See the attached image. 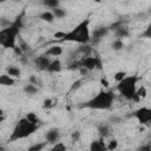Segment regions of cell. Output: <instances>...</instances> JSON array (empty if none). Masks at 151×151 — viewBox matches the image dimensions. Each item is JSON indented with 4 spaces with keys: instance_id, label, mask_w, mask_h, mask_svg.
Masks as SVG:
<instances>
[{
    "instance_id": "obj_1",
    "label": "cell",
    "mask_w": 151,
    "mask_h": 151,
    "mask_svg": "<svg viewBox=\"0 0 151 151\" xmlns=\"http://www.w3.org/2000/svg\"><path fill=\"white\" fill-rule=\"evenodd\" d=\"M88 24H90L88 19L83 20L72 31H70L67 33H64V37L61 38V40L76 41V42H79V44H87L91 40V33H90Z\"/></svg>"
},
{
    "instance_id": "obj_2",
    "label": "cell",
    "mask_w": 151,
    "mask_h": 151,
    "mask_svg": "<svg viewBox=\"0 0 151 151\" xmlns=\"http://www.w3.org/2000/svg\"><path fill=\"white\" fill-rule=\"evenodd\" d=\"M38 129H39L38 124H34V123L29 122L26 117L21 118L15 124V126L13 129V132H12V134L9 137V140L11 142H15V140H19V139H24V138L31 136Z\"/></svg>"
},
{
    "instance_id": "obj_3",
    "label": "cell",
    "mask_w": 151,
    "mask_h": 151,
    "mask_svg": "<svg viewBox=\"0 0 151 151\" xmlns=\"http://www.w3.org/2000/svg\"><path fill=\"white\" fill-rule=\"evenodd\" d=\"M20 29V19L18 18L12 25L4 27L0 31V45L5 48H15L17 35Z\"/></svg>"
},
{
    "instance_id": "obj_4",
    "label": "cell",
    "mask_w": 151,
    "mask_h": 151,
    "mask_svg": "<svg viewBox=\"0 0 151 151\" xmlns=\"http://www.w3.org/2000/svg\"><path fill=\"white\" fill-rule=\"evenodd\" d=\"M114 100V94L111 91H101L91 100H88L84 106L94 110H109L111 109Z\"/></svg>"
},
{
    "instance_id": "obj_5",
    "label": "cell",
    "mask_w": 151,
    "mask_h": 151,
    "mask_svg": "<svg viewBox=\"0 0 151 151\" xmlns=\"http://www.w3.org/2000/svg\"><path fill=\"white\" fill-rule=\"evenodd\" d=\"M137 81H138V77L136 76H126L123 80H120L117 85V90L119 91V93L129 99V100H132L134 94H136V91H137Z\"/></svg>"
},
{
    "instance_id": "obj_6",
    "label": "cell",
    "mask_w": 151,
    "mask_h": 151,
    "mask_svg": "<svg viewBox=\"0 0 151 151\" xmlns=\"http://www.w3.org/2000/svg\"><path fill=\"white\" fill-rule=\"evenodd\" d=\"M80 66H84L86 67L88 71H92V70H101L103 68V63L100 60L99 57H90V55H86L84 57V59L80 61Z\"/></svg>"
},
{
    "instance_id": "obj_7",
    "label": "cell",
    "mask_w": 151,
    "mask_h": 151,
    "mask_svg": "<svg viewBox=\"0 0 151 151\" xmlns=\"http://www.w3.org/2000/svg\"><path fill=\"white\" fill-rule=\"evenodd\" d=\"M133 116L136 117V119L138 120L139 124H142V125L150 124L151 123V107L143 106V107L136 110Z\"/></svg>"
},
{
    "instance_id": "obj_8",
    "label": "cell",
    "mask_w": 151,
    "mask_h": 151,
    "mask_svg": "<svg viewBox=\"0 0 151 151\" xmlns=\"http://www.w3.org/2000/svg\"><path fill=\"white\" fill-rule=\"evenodd\" d=\"M59 138H60V131L57 127L50 129L45 134L46 144H55L57 142H59Z\"/></svg>"
},
{
    "instance_id": "obj_9",
    "label": "cell",
    "mask_w": 151,
    "mask_h": 151,
    "mask_svg": "<svg viewBox=\"0 0 151 151\" xmlns=\"http://www.w3.org/2000/svg\"><path fill=\"white\" fill-rule=\"evenodd\" d=\"M51 59L47 57V54H44V55H39L34 59V64L35 66L39 68V70H42V71H46L48 65L51 64Z\"/></svg>"
},
{
    "instance_id": "obj_10",
    "label": "cell",
    "mask_w": 151,
    "mask_h": 151,
    "mask_svg": "<svg viewBox=\"0 0 151 151\" xmlns=\"http://www.w3.org/2000/svg\"><path fill=\"white\" fill-rule=\"evenodd\" d=\"M107 31H109L107 27H98V28H96V29L93 31V33H92V40H93L94 42L100 41V40L104 38V35L107 33Z\"/></svg>"
},
{
    "instance_id": "obj_11",
    "label": "cell",
    "mask_w": 151,
    "mask_h": 151,
    "mask_svg": "<svg viewBox=\"0 0 151 151\" xmlns=\"http://www.w3.org/2000/svg\"><path fill=\"white\" fill-rule=\"evenodd\" d=\"M46 71L47 72H51V73H58V72H60L61 71V63L58 59L52 60Z\"/></svg>"
},
{
    "instance_id": "obj_12",
    "label": "cell",
    "mask_w": 151,
    "mask_h": 151,
    "mask_svg": "<svg viewBox=\"0 0 151 151\" xmlns=\"http://www.w3.org/2000/svg\"><path fill=\"white\" fill-rule=\"evenodd\" d=\"M90 150L92 151H100V150H107V145L100 139V140H94L90 145Z\"/></svg>"
},
{
    "instance_id": "obj_13",
    "label": "cell",
    "mask_w": 151,
    "mask_h": 151,
    "mask_svg": "<svg viewBox=\"0 0 151 151\" xmlns=\"http://www.w3.org/2000/svg\"><path fill=\"white\" fill-rule=\"evenodd\" d=\"M0 84L4 86H12L14 84V78L11 77L8 73H5L0 76Z\"/></svg>"
},
{
    "instance_id": "obj_14",
    "label": "cell",
    "mask_w": 151,
    "mask_h": 151,
    "mask_svg": "<svg viewBox=\"0 0 151 151\" xmlns=\"http://www.w3.org/2000/svg\"><path fill=\"white\" fill-rule=\"evenodd\" d=\"M39 19H41L42 21H46V22H53V20L55 19L54 14L52 11H45L42 12L40 15H39Z\"/></svg>"
},
{
    "instance_id": "obj_15",
    "label": "cell",
    "mask_w": 151,
    "mask_h": 151,
    "mask_svg": "<svg viewBox=\"0 0 151 151\" xmlns=\"http://www.w3.org/2000/svg\"><path fill=\"white\" fill-rule=\"evenodd\" d=\"M46 54L47 55H52V57H59V55L63 54V48L60 46H58V45L52 46L46 51Z\"/></svg>"
},
{
    "instance_id": "obj_16",
    "label": "cell",
    "mask_w": 151,
    "mask_h": 151,
    "mask_svg": "<svg viewBox=\"0 0 151 151\" xmlns=\"http://www.w3.org/2000/svg\"><path fill=\"white\" fill-rule=\"evenodd\" d=\"M24 92H25L26 94H28V96H34V94L38 93V87H37L34 84L28 83L27 85H25V87H24Z\"/></svg>"
},
{
    "instance_id": "obj_17",
    "label": "cell",
    "mask_w": 151,
    "mask_h": 151,
    "mask_svg": "<svg viewBox=\"0 0 151 151\" xmlns=\"http://www.w3.org/2000/svg\"><path fill=\"white\" fill-rule=\"evenodd\" d=\"M6 71H7V73H8L11 77H13V78H19L20 74H21L20 68H19V67H15V66H9V67L6 68Z\"/></svg>"
},
{
    "instance_id": "obj_18",
    "label": "cell",
    "mask_w": 151,
    "mask_h": 151,
    "mask_svg": "<svg viewBox=\"0 0 151 151\" xmlns=\"http://www.w3.org/2000/svg\"><path fill=\"white\" fill-rule=\"evenodd\" d=\"M91 51H92V47H91V45H88V44H81V46L78 48V52L81 53L84 57L90 55Z\"/></svg>"
},
{
    "instance_id": "obj_19",
    "label": "cell",
    "mask_w": 151,
    "mask_h": 151,
    "mask_svg": "<svg viewBox=\"0 0 151 151\" xmlns=\"http://www.w3.org/2000/svg\"><path fill=\"white\" fill-rule=\"evenodd\" d=\"M42 4L45 7L50 8V9H54L57 7H59V0H42Z\"/></svg>"
},
{
    "instance_id": "obj_20",
    "label": "cell",
    "mask_w": 151,
    "mask_h": 151,
    "mask_svg": "<svg viewBox=\"0 0 151 151\" xmlns=\"http://www.w3.org/2000/svg\"><path fill=\"white\" fill-rule=\"evenodd\" d=\"M52 12H53V14H54V17L57 19H63V18L66 17V11L64 8H61V7H57V8L52 9Z\"/></svg>"
},
{
    "instance_id": "obj_21",
    "label": "cell",
    "mask_w": 151,
    "mask_h": 151,
    "mask_svg": "<svg viewBox=\"0 0 151 151\" xmlns=\"http://www.w3.org/2000/svg\"><path fill=\"white\" fill-rule=\"evenodd\" d=\"M112 48H113V51H120V50H123L124 48V42H123V40L122 39H116V40H113V42H112Z\"/></svg>"
},
{
    "instance_id": "obj_22",
    "label": "cell",
    "mask_w": 151,
    "mask_h": 151,
    "mask_svg": "<svg viewBox=\"0 0 151 151\" xmlns=\"http://www.w3.org/2000/svg\"><path fill=\"white\" fill-rule=\"evenodd\" d=\"M52 150L53 151H65L66 150V145L63 142H57L55 144H53Z\"/></svg>"
},
{
    "instance_id": "obj_23",
    "label": "cell",
    "mask_w": 151,
    "mask_h": 151,
    "mask_svg": "<svg viewBox=\"0 0 151 151\" xmlns=\"http://www.w3.org/2000/svg\"><path fill=\"white\" fill-rule=\"evenodd\" d=\"M125 77H126V72H124V71H118V72L114 73V80L117 83H119L120 80H123Z\"/></svg>"
},
{
    "instance_id": "obj_24",
    "label": "cell",
    "mask_w": 151,
    "mask_h": 151,
    "mask_svg": "<svg viewBox=\"0 0 151 151\" xmlns=\"http://www.w3.org/2000/svg\"><path fill=\"white\" fill-rule=\"evenodd\" d=\"M99 132H100L101 137H106L110 133V129L107 125H101V126H99Z\"/></svg>"
},
{
    "instance_id": "obj_25",
    "label": "cell",
    "mask_w": 151,
    "mask_h": 151,
    "mask_svg": "<svg viewBox=\"0 0 151 151\" xmlns=\"http://www.w3.org/2000/svg\"><path fill=\"white\" fill-rule=\"evenodd\" d=\"M26 118H27L29 122H32V123H34V124H38V125H39V119H38V117H37V114H35V113L29 112V113L26 116Z\"/></svg>"
},
{
    "instance_id": "obj_26",
    "label": "cell",
    "mask_w": 151,
    "mask_h": 151,
    "mask_svg": "<svg viewBox=\"0 0 151 151\" xmlns=\"http://www.w3.org/2000/svg\"><path fill=\"white\" fill-rule=\"evenodd\" d=\"M142 38H145V39H151V22L147 25V27L145 28V31L142 33Z\"/></svg>"
},
{
    "instance_id": "obj_27",
    "label": "cell",
    "mask_w": 151,
    "mask_h": 151,
    "mask_svg": "<svg viewBox=\"0 0 151 151\" xmlns=\"http://www.w3.org/2000/svg\"><path fill=\"white\" fill-rule=\"evenodd\" d=\"M109 120H110V123H112V124H120V123L123 122L122 117H118V116H116V114L111 116V117L109 118Z\"/></svg>"
},
{
    "instance_id": "obj_28",
    "label": "cell",
    "mask_w": 151,
    "mask_h": 151,
    "mask_svg": "<svg viewBox=\"0 0 151 151\" xmlns=\"http://www.w3.org/2000/svg\"><path fill=\"white\" fill-rule=\"evenodd\" d=\"M44 146H45V144H44V143L34 144V145H32V146H29V147H28V151H39V150L44 149Z\"/></svg>"
},
{
    "instance_id": "obj_29",
    "label": "cell",
    "mask_w": 151,
    "mask_h": 151,
    "mask_svg": "<svg viewBox=\"0 0 151 151\" xmlns=\"http://www.w3.org/2000/svg\"><path fill=\"white\" fill-rule=\"evenodd\" d=\"M117 146H118V142L116 139H112L107 144V150H114V149H117Z\"/></svg>"
},
{
    "instance_id": "obj_30",
    "label": "cell",
    "mask_w": 151,
    "mask_h": 151,
    "mask_svg": "<svg viewBox=\"0 0 151 151\" xmlns=\"http://www.w3.org/2000/svg\"><path fill=\"white\" fill-rule=\"evenodd\" d=\"M29 83H32V84H34V85H39V86H41V81H40V79H38L37 77H31V79H29Z\"/></svg>"
},
{
    "instance_id": "obj_31",
    "label": "cell",
    "mask_w": 151,
    "mask_h": 151,
    "mask_svg": "<svg viewBox=\"0 0 151 151\" xmlns=\"http://www.w3.org/2000/svg\"><path fill=\"white\" fill-rule=\"evenodd\" d=\"M80 138V132L79 131H74L72 133V142H78Z\"/></svg>"
},
{
    "instance_id": "obj_32",
    "label": "cell",
    "mask_w": 151,
    "mask_h": 151,
    "mask_svg": "<svg viewBox=\"0 0 151 151\" xmlns=\"http://www.w3.org/2000/svg\"><path fill=\"white\" fill-rule=\"evenodd\" d=\"M80 84H81V80H77V81H74V83H73V85H72V87H71V90H72V91L78 90V88L81 86Z\"/></svg>"
},
{
    "instance_id": "obj_33",
    "label": "cell",
    "mask_w": 151,
    "mask_h": 151,
    "mask_svg": "<svg viewBox=\"0 0 151 151\" xmlns=\"http://www.w3.org/2000/svg\"><path fill=\"white\" fill-rule=\"evenodd\" d=\"M52 103H53V101H52L51 99H46V100L44 101V107H52V106H53Z\"/></svg>"
},
{
    "instance_id": "obj_34",
    "label": "cell",
    "mask_w": 151,
    "mask_h": 151,
    "mask_svg": "<svg viewBox=\"0 0 151 151\" xmlns=\"http://www.w3.org/2000/svg\"><path fill=\"white\" fill-rule=\"evenodd\" d=\"M139 150H142V151H149V150H151V145H143V146L139 147Z\"/></svg>"
},
{
    "instance_id": "obj_35",
    "label": "cell",
    "mask_w": 151,
    "mask_h": 151,
    "mask_svg": "<svg viewBox=\"0 0 151 151\" xmlns=\"http://www.w3.org/2000/svg\"><path fill=\"white\" fill-rule=\"evenodd\" d=\"M101 84H104V86H109V83L105 79H101Z\"/></svg>"
},
{
    "instance_id": "obj_36",
    "label": "cell",
    "mask_w": 151,
    "mask_h": 151,
    "mask_svg": "<svg viewBox=\"0 0 151 151\" xmlns=\"http://www.w3.org/2000/svg\"><path fill=\"white\" fill-rule=\"evenodd\" d=\"M0 1H1V2H5V1H6V0H0Z\"/></svg>"
}]
</instances>
